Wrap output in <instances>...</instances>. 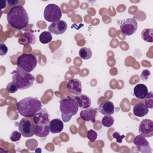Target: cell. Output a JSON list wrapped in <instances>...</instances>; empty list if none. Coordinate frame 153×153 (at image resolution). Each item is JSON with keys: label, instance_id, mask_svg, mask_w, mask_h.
Returning <instances> with one entry per match:
<instances>
[{"label": "cell", "instance_id": "cell-26", "mask_svg": "<svg viewBox=\"0 0 153 153\" xmlns=\"http://www.w3.org/2000/svg\"><path fill=\"white\" fill-rule=\"evenodd\" d=\"M18 89L17 86L14 82H9L6 87V90L10 93H14L17 91Z\"/></svg>", "mask_w": 153, "mask_h": 153}, {"label": "cell", "instance_id": "cell-11", "mask_svg": "<svg viewBox=\"0 0 153 153\" xmlns=\"http://www.w3.org/2000/svg\"><path fill=\"white\" fill-rule=\"evenodd\" d=\"M35 124H49L50 122V116L45 108H43L38 111L33 117Z\"/></svg>", "mask_w": 153, "mask_h": 153}, {"label": "cell", "instance_id": "cell-9", "mask_svg": "<svg viewBox=\"0 0 153 153\" xmlns=\"http://www.w3.org/2000/svg\"><path fill=\"white\" fill-rule=\"evenodd\" d=\"M133 142L139 152L142 153H151L152 152L148 141L141 134L136 136Z\"/></svg>", "mask_w": 153, "mask_h": 153}, {"label": "cell", "instance_id": "cell-3", "mask_svg": "<svg viewBox=\"0 0 153 153\" xmlns=\"http://www.w3.org/2000/svg\"><path fill=\"white\" fill-rule=\"evenodd\" d=\"M78 104L75 97H67L60 101V111L63 122H68L72 117L76 114L78 110Z\"/></svg>", "mask_w": 153, "mask_h": 153}, {"label": "cell", "instance_id": "cell-10", "mask_svg": "<svg viewBox=\"0 0 153 153\" xmlns=\"http://www.w3.org/2000/svg\"><path fill=\"white\" fill-rule=\"evenodd\" d=\"M139 133L145 137H150L153 136V121L149 119L143 120L139 126Z\"/></svg>", "mask_w": 153, "mask_h": 153}, {"label": "cell", "instance_id": "cell-35", "mask_svg": "<svg viewBox=\"0 0 153 153\" xmlns=\"http://www.w3.org/2000/svg\"><path fill=\"white\" fill-rule=\"evenodd\" d=\"M1 3H2V7H1V9H3L4 8H5L6 7V5H7V1L5 0H2L1 1Z\"/></svg>", "mask_w": 153, "mask_h": 153}, {"label": "cell", "instance_id": "cell-4", "mask_svg": "<svg viewBox=\"0 0 153 153\" xmlns=\"http://www.w3.org/2000/svg\"><path fill=\"white\" fill-rule=\"evenodd\" d=\"M12 81L14 82L18 88L20 90H24L32 86L35 81V76L19 68H16L11 72Z\"/></svg>", "mask_w": 153, "mask_h": 153}, {"label": "cell", "instance_id": "cell-23", "mask_svg": "<svg viewBox=\"0 0 153 153\" xmlns=\"http://www.w3.org/2000/svg\"><path fill=\"white\" fill-rule=\"evenodd\" d=\"M79 56L81 59L87 60L92 56V51L90 48L82 47L79 50Z\"/></svg>", "mask_w": 153, "mask_h": 153}, {"label": "cell", "instance_id": "cell-20", "mask_svg": "<svg viewBox=\"0 0 153 153\" xmlns=\"http://www.w3.org/2000/svg\"><path fill=\"white\" fill-rule=\"evenodd\" d=\"M74 97L77 101L79 107H80L81 108L86 109L91 106V101L90 98L88 96L81 94Z\"/></svg>", "mask_w": 153, "mask_h": 153}, {"label": "cell", "instance_id": "cell-27", "mask_svg": "<svg viewBox=\"0 0 153 153\" xmlns=\"http://www.w3.org/2000/svg\"><path fill=\"white\" fill-rule=\"evenodd\" d=\"M87 137L88 139L91 142H94L95 140L97 139V133L93 130L91 129L87 131Z\"/></svg>", "mask_w": 153, "mask_h": 153}, {"label": "cell", "instance_id": "cell-21", "mask_svg": "<svg viewBox=\"0 0 153 153\" xmlns=\"http://www.w3.org/2000/svg\"><path fill=\"white\" fill-rule=\"evenodd\" d=\"M49 126L50 131L52 133H57L62 131L64 125L61 120L59 118H55L50 121Z\"/></svg>", "mask_w": 153, "mask_h": 153}, {"label": "cell", "instance_id": "cell-32", "mask_svg": "<svg viewBox=\"0 0 153 153\" xmlns=\"http://www.w3.org/2000/svg\"><path fill=\"white\" fill-rule=\"evenodd\" d=\"M32 142V140L30 139V140H27L26 142V147L28 148V149H29L30 150H31V151H33L35 149V148L37 146V144H32L33 143V142Z\"/></svg>", "mask_w": 153, "mask_h": 153}, {"label": "cell", "instance_id": "cell-6", "mask_svg": "<svg viewBox=\"0 0 153 153\" xmlns=\"http://www.w3.org/2000/svg\"><path fill=\"white\" fill-rule=\"evenodd\" d=\"M35 123L31 117L22 118L18 125L19 131L26 137H30L35 134Z\"/></svg>", "mask_w": 153, "mask_h": 153}, {"label": "cell", "instance_id": "cell-34", "mask_svg": "<svg viewBox=\"0 0 153 153\" xmlns=\"http://www.w3.org/2000/svg\"><path fill=\"white\" fill-rule=\"evenodd\" d=\"M152 97L151 98L150 100H145V105L148 108H152L153 106V102H152Z\"/></svg>", "mask_w": 153, "mask_h": 153}, {"label": "cell", "instance_id": "cell-2", "mask_svg": "<svg viewBox=\"0 0 153 153\" xmlns=\"http://www.w3.org/2000/svg\"><path fill=\"white\" fill-rule=\"evenodd\" d=\"M18 113L24 117H33L35 114L42 109L40 100L33 97H27L22 99L16 104Z\"/></svg>", "mask_w": 153, "mask_h": 153}, {"label": "cell", "instance_id": "cell-16", "mask_svg": "<svg viewBox=\"0 0 153 153\" xmlns=\"http://www.w3.org/2000/svg\"><path fill=\"white\" fill-rule=\"evenodd\" d=\"M115 107L114 103L109 100L103 102L98 107V111L103 115H112L114 114Z\"/></svg>", "mask_w": 153, "mask_h": 153}, {"label": "cell", "instance_id": "cell-12", "mask_svg": "<svg viewBox=\"0 0 153 153\" xmlns=\"http://www.w3.org/2000/svg\"><path fill=\"white\" fill-rule=\"evenodd\" d=\"M68 26L66 22L60 20L55 23H52L48 27L50 33L55 35H61L67 29Z\"/></svg>", "mask_w": 153, "mask_h": 153}, {"label": "cell", "instance_id": "cell-7", "mask_svg": "<svg viewBox=\"0 0 153 153\" xmlns=\"http://www.w3.org/2000/svg\"><path fill=\"white\" fill-rule=\"evenodd\" d=\"M62 13L60 7L54 4L47 5L44 11V17L45 20L51 23H55L60 20Z\"/></svg>", "mask_w": 153, "mask_h": 153}, {"label": "cell", "instance_id": "cell-15", "mask_svg": "<svg viewBox=\"0 0 153 153\" xmlns=\"http://www.w3.org/2000/svg\"><path fill=\"white\" fill-rule=\"evenodd\" d=\"M97 114V109L93 108H88L82 110L79 113V116L85 121H91L94 123L96 121V117Z\"/></svg>", "mask_w": 153, "mask_h": 153}, {"label": "cell", "instance_id": "cell-30", "mask_svg": "<svg viewBox=\"0 0 153 153\" xmlns=\"http://www.w3.org/2000/svg\"><path fill=\"white\" fill-rule=\"evenodd\" d=\"M150 75H151L150 71L148 69H144L142 71V73L140 75V79L143 81H146L149 78Z\"/></svg>", "mask_w": 153, "mask_h": 153}, {"label": "cell", "instance_id": "cell-29", "mask_svg": "<svg viewBox=\"0 0 153 153\" xmlns=\"http://www.w3.org/2000/svg\"><path fill=\"white\" fill-rule=\"evenodd\" d=\"M112 136L113 138L116 139L117 142L118 143H121L123 139L126 137L124 135H120L118 131H114L112 134Z\"/></svg>", "mask_w": 153, "mask_h": 153}, {"label": "cell", "instance_id": "cell-22", "mask_svg": "<svg viewBox=\"0 0 153 153\" xmlns=\"http://www.w3.org/2000/svg\"><path fill=\"white\" fill-rule=\"evenodd\" d=\"M141 37L142 39L148 42L152 43L153 42V37H152V28H146L142 30L141 32Z\"/></svg>", "mask_w": 153, "mask_h": 153}, {"label": "cell", "instance_id": "cell-31", "mask_svg": "<svg viewBox=\"0 0 153 153\" xmlns=\"http://www.w3.org/2000/svg\"><path fill=\"white\" fill-rule=\"evenodd\" d=\"M8 48L5 44L4 43L0 44V55L4 56L7 53Z\"/></svg>", "mask_w": 153, "mask_h": 153}, {"label": "cell", "instance_id": "cell-25", "mask_svg": "<svg viewBox=\"0 0 153 153\" xmlns=\"http://www.w3.org/2000/svg\"><path fill=\"white\" fill-rule=\"evenodd\" d=\"M114 123V118L111 115H105L102 120V124L104 127H111Z\"/></svg>", "mask_w": 153, "mask_h": 153}, {"label": "cell", "instance_id": "cell-13", "mask_svg": "<svg viewBox=\"0 0 153 153\" xmlns=\"http://www.w3.org/2000/svg\"><path fill=\"white\" fill-rule=\"evenodd\" d=\"M67 90L75 96L81 94L82 92V84L81 81L76 78H74L67 83Z\"/></svg>", "mask_w": 153, "mask_h": 153}, {"label": "cell", "instance_id": "cell-33", "mask_svg": "<svg viewBox=\"0 0 153 153\" xmlns=\"http://www.w3.org/2000/svg\"><path fill=\"white\" fill-rule=\"evenodd\" d=\"M7 5L9 7H16V5L19 3V1L17 0H8L7 1Z\"/></svg>", "mask_w": 153, "mask_h": 153}, {"label": "cell", "instance_id": "cell-5", "mask_svg": "<svg viewBox=\"0 0 153 153\" xmlns=\"http://www.w3.org/2000/svg\"><path fill=\"white\" fill-rule=\"evenodd\" d=\"M16 65L17 68L30 72L36 68L37 59L32 54L23 53L18 57Z\"/></svg>", "mask_w": 153, "mask_h": 153}, {"label": "cell", "instance_id": "cell-19", "mask_svg": "<svg viewBox=\"0 0 153 153\" xmlns=\"http://www.w3.org/2000/svg\"><path fill=\"white\" fill-rule=\"evenodd\" d=\"M50 131L49 124H35V134L40 137L47 136Z\"/></svg>", "mask_w": 153, "mask_h": 153}, {"label": "cell", "instance_id": "cell-17", "mask_svg": "<svg viewBox=\"0 0 153 153\" xmlns=\"http://www.w3.org/2000/svg\"><path fill=\"white\" fill-rule=\"evenodd\" d=\"M133 94L139 99H145L148 96V88L143 84H138L134 87Z\"/></svg>", "mask_w": 153, "mask_h": 153}, {"label": "cell", "instance_id": "cell-8", "mask_svg": "<svg viewBox=\"0 0 153 153\" xmlns=\"http://www.w3.org/2000/svg\"><path fill=\"white\" fill-rule=\"evenodd\" d=\"M137 29V22L134 18H128L123 20L120 25V29L126 36L134 34Z\"/></svg>", "mask_w": 153, "mask_h": 153}, {"label": "cell", "instance_id": "cell-28", "mask_svg": "<svg viewBox=\"0 0 153 153\" xmlns=\"http://www.w3.org/2000/svg\"><path fill=\"white\" fill-rule=\"evenodd\" d=\"M22 135V134L20 131L14 130L11 133V134L10 136V139L12 142H17V141H19L21 139Z\"/></svg>", "mask_w": 153, "mask_h": 153}, {"label": "cell", "instance_id": "cell-24", "mask_svg": "<svg viewBox=\"0 0 153 153\" xmlns=\"http://www.w3.org/2000/svg\"><path fill=\"white\" fill-rule=\"evenodd\" d=\"M52 35L50 32L44 31L39 35V41L42 44H47L52 40Z\"/></svg>", "mask_w": 153, "mask_h": 153}, {"label": "cell", "instance_id": "cell-14", "mask_svg": "<svg viewBox=\"0 0 153 153\" xmlns=\"http://www.w3.org/2000/svg\"><path fill=\"white\" fill-rule=\"evenodd\" d=\"M18 41L23 45H32L36 42V36L32 31L27 30L20 35Z\"/></svg>", "mask_w": 153, "mask_h": 153}, {"label": "cell", "instance_id": "cell-18", "mask_svg": "<svg viewBox=\"0 0 153 153\" xmlns=\"http://www.w3.org/2000/svg\"><path fill=\"white\" fill-rule=\"evenodd\" d=\"M149 112L148 108L142 102H139L133 106V112L136 117H142L147 115Z\"/></svg>", "mask_w": 153, "mask_h": 153}, {"label": "cell", "instance_id": "cell-1", "mask_svg": "<svg viewBox=\"0 0 153 153\" xmlns=\"http://www.w3.org/2000/svg\"><path fill=\"white\" fill-rule=\"evenodd\" d=\"M7 19L8 24L16 29H23L29 24L28 14L21 5L11 8L7 14Z\"/></svg>", "mask_w": 153, "mask_h": 153}]
</instances>
